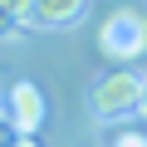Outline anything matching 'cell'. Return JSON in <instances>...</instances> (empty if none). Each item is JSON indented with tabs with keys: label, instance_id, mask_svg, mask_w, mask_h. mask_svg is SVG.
<instances>
[{
	"label": "cell",
	"instance_id": "5b68a950",
	"mask_svg": "<svg viewBox=\"0 0 147 147\" xmlns=\"http://www.w3.org/2000/svg\"><path fill=\"white\" fill-rule=\"evenodd\" d=\"M25 10H30V0H0V39L25 30Z\"/></svg>",
	"mask_w": 147,
	"mask_h": 147
},
{
	"label": "cell",
	"instance_id": "52a82bcc",
	"mask_svg": "<svg viewBox=\"0 0 147 147\" xmlns=\"http://www.w3.org/2000/svg\"><path fill=\"white\" fill-rule=\"evenodd\" d=\"M15 137H20V132H15V123H10V118H5V113H0V147H10V142H15Z\"/></svg>",
	"mask_w": 147,
	"mask_h": 147
},
{
	"label": "cell",
	"instance_id": "3957f363",
	"mask_svg": "<svg viewBox=\"0 0 147 147\" xmlns=\"http://www.w3.org/2000/svg\"><path fill=\"white\" fill-rule=\"evenodd\" d=\"M84 10H88V0H30L25 30H69L84 20Z\"/></svg>",
	"mask_w": 147,
	"mask_h": 147
},
{
	"label": "cell",
	"instance_id": "7a4b0ae2",
	"mask_svg": "<svg viewBox=\"0 0 147 147\" xmlns=\"http://www.w3.org/2000/svg\"><path fill=\"white\" fill-rule=\"evenodd\" d=\"M137 98H142V79L123 64L118 74H108V79L93 88V113L103 118V123H113V118H127V113H137Z\"/></svg>",
	"mask_w": 147,
	"mask_h": 147
},
{
	"label": "cell",
	"instance_id": "277c9868",
	"mask_svg": "<svg viewBox=\"0 0 147 147\" xmlns=\"http://www.w3.org/2000/svg\"><path fill=\"white\" fill-rule=\"evenodd\" d=\"M10 123H15V132H39L44 127V93L30 79H20L10 88Z\"/></svg>",
	"mask_w": 147,
	"mask_h": 147
},
{
	"label": "cell",
	"instance_id": "8992f818",
	"mask_svg": "<svg viewBox=\"0 0 147 147\" xmlns=\"http://www.w3.org/2000/svg\"><path fill=\"white\" fill-rule=\"evenodd\" d=\"M113 147H147V137H142V132H118Z\"/></svg>",
	"mask_w": 147,
	"mask_h": 147
},
{
	"label": "cell",
	"instance_id": "ba28073f",
	"mask_svg": "<svg viewBox=\"0 0 147 147\" xmlns=\"http://www.w3.org/2000/svg\"><path fill=\"white\" fill-rule=\"evenodd\" d=\"M10 147H39V142H34V137H30V132H20V137H15V142H10Z\"/></svg>",
	"mask_w": 147,
	"mask_h": 147
},
{
	"label": "cell",
	"instance_id": "6da1fadb",
	"mask_svg": "<svg viewBox=\"0 0 147 147\" xmlns=\"http://www.w3.org/2000/svg\"><path fill=\"white\" fill-rule=\"evenodd\" d=\"M147 49V15H137V10H113L108 20H103V30H98V54L103 59H137Z\"/></svg>",
	"mask_w": 147,
	"mask_h": 147
},
{
	"label": "cell",
	"instance_id": "9c48e42d",
	"mask_svg": "<svg viewBox=\"0 0 147 147\" xmlns=\"http://www.w3.org/2000/svg\"><path fill=\"white\" fill-rule=\"evenodd\" d=\"M137 113L147 118V79H142V98H137Z\"/></svg>",
	"mask_w": 147,
	"mask_h": 147
}]
</instances>
